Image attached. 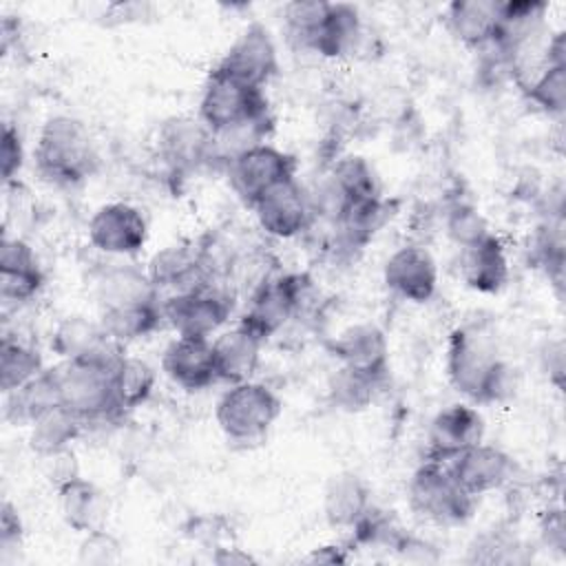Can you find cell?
<instances>
[{"label":"cell","instance_id":"277c9868","mask_svg":"<svg viewBox=\"0 0 566 566\" xmlns=\"http://www.w3.org/2000/svg\"><path fill=\"white\" fill-rule=\"evenodd\" d=\"M283 402L274 389L263 382L245 380L230 385L214 407L219 429L230 442H259L279 420Z\"/></svg>","mask_w":566,"mask_h":566},{"label":"cell","instance_id":"7bdbcfd3","mask_svg":"<svg viewBox=\"0 0 566 566\" xmlns=\"http://www.w3.org/2000/svg\"><path fill=\"white\" fill-rule=\"evenodd\" d=\"M391 548L396 551L398 557H402L405 562H413V564H433L440 557L438 548L431 542L416 537V535H407L402 531L394 539Z\"/></svg>","mask_w":566,"mask_h":566},{"label":"cell","instance_id":"ba28073f","mask_svg":"<svg viewBox=\"0 0 566 566\" xmlns=\"http://www.w3.org/2000/svg\"><path fill=\"white\" fill-rule=\"evenodd\" d=\"M164 321L177 336L210 338L217 334L232 312V301L210 283L177 292L161 303Z\"/></svg>","mask_w":566,"mask_h":566},{"label":"cell","instance_id":"7a4b0ae2","mask_svg":"<svg viewBox=\"0 0 566 566\" xmlns=\"http://www.w3.org/2000/svg\"><path fill=\"white\" fill-rule=\"evenodd\" d=\"M122 356V345L108 340L95 354L75 360H62L55 367L62 405L75 411L86 424L122 413L113 387V374Z\"/></svg>","mask_w":566,"mask_h":566},{"label":"cell","instance_id":"44dd1931","mask_svg":"<svg viewBox=\"0 0 566 566\" xmlns=\"http://www.w3.org/2000/svg\"><path fill=\"white\" fill-rule=\"evenodd\" d=\"M263 343L265 340L261 336H256L252 329H248L241 323L232 329L221 332L212 340L217 378L230 385L252 380L261 360Z\"/></svg>","mask_w":566,"mask_h":566},{"label":"cell","instance_id":"52a82bcc","mask_svg":"<svg viewBox=\"0 0 566 566\" xmlns=\"http://www.w3.org/2000/svg\"><path fill=\"white\" fill-rule=\"evenodd\" d=\"M296 159L294 155L272 146L259 144L228 164V179L237 197L245 206H254L272 188L296 179Z\"/></svg>","mask_w":566,"mask_h":566},{"label":"cell","instance_id":"ffe728a7","mask_svg":"<svg viewBox=\"0 0 566 566\" xmlns=\"http://www.w3.org/2000/svg\"><path fill=\"white\" fill-rule=\"evenodd\" d=\"M44 285L35 250L20 237L4 234L0 248V296L4 303H27Z\"/></svg>","mask_w":566,"mask_h":566},{"label":"cell","instance_id":"f6af8a7d","mask_svg":"<svg viewBox=\"0 0 566 566\" xmlns=\"http://www.w3.org/2000/svg\"><path fill=\"white\" fill-rule=\"evenodd\" d=\"M542 360H544V371L548 380L562 391L564 389V343L559 338L548 340V345L542 352Z\"/></svg>","mask_w":566,"mask_h":566},{"label":"cell","instance_id":"9c48e42d","mask_svg":"<svg viewBox=\"0 0 566 566\" xmlns=\"http://www.w3.org/2000/svg\"><path fill=\"white\" fill-rule=\"evenodd\" d=\"M88 241L104 254L133 256L148 241V221L133 203H104L88 219Z\"/></svg>","mask_w":566,"mask_h":566},{"label":"cell","instance_id":"6da1fadb","mask_svg":"<svg viewBox=\"0 0 566 566\" xmlns=\"http://www.w3.org/2000/svg\"><path fill=\"white\" fill-rule=\"evenodd\" d=\"M447 376L453 389L475 405L502 402L515 391V369L500 358L495 338L480 325L451 332Z\"/></svg>","mask_w":566,"mask_h":566},{"label":"cell","instance_id":"74e56055","mask_svg":"<svg viewBox=\"0 0 566 566\" xmlns=\"http://www.w3.org/2000/svg\"><path fill=\"white\" fill-rule=\"evenodd\" d=\"M524 93L544 113L562 115L566 111V64H544Z\"/></svg>","mask_w":566,"mask_h":566},{"label":"cell","instance_id":"b9f144b4","mask_svg":"<svg viewBox=\"0 0 566 566\" xmlns=\"http://www.w3.org/2000/svg\"><path fill=\"white\" fill-rule=\"evenodd\" d=\"M42 469H44V478L51 482V486L55 491L60 486H64L66 482L80 478V464H77V458L71 447L49 453V455H42Z\"/></svg>","mask_w":566,"mask_h":566},{"label":"cell","instance_id":"e575fe53","mask_svg":"<svg viewBox=\"0 0 566 566\" xmlns=\"http://www.w3.org/2000/svg\"><path fill=\"white\" fill-rule=\"evenodd\" d=\"M332 184L340 190L345 201L380 199V179L374 166L360 155L340 157L329 175Z\"/></svg>","mask_w":566,"mask_h":566},{"label":"cell","instance_id":"f546056e","mask_svg":"<svg viewBox=\"0 0 566 566\" xmlns=\"http://www.w3.org/2000/svg\"><path fill=\"white\" fill-rule=\"evenodd\" d=\"M97 301L104 307L159 301V290L148 279L146 270L135 265L106 268L97 279Z\"/></svg>","mask_w":566,"mask_h":566},{"label":"cell","instance_id":"c3c4849f","mask_svg":"<svg viewBox=\"0 0 566 566\" xmlns=\"http://www.w3.org/2000/svg\"><path fill=\"white\" fill-rule=\"evenodd\" d=\"M212 562L219 564V566H248V564H256V559L250 553H245L243 548H237V546H214Z\"/></svg>","mask_w":566,"mask_h":566},{"label":"cell","instance_id":"7dc6e473","mask_svg":"<svg viewBox=\"0 0 566 566\" xmlns=\"http://www.w3.org/2000/svg\"><path fill=\"white\" fill-rule=\"evenodd\" d=\"M542 535H544L548 546L559 548V551L564 548V544H566V524H564L562 511H546V515L542 520Z\"/></svg>","mask_w":566,"mask_h":566},{"label":"cell","instance_id":"484cf974","mask_svg":"<svg viewBox=\"0 0 566 566\" xmlns=\"http://www.w3.org/2000/svg\"><path fill=\"white\" fill-rule=\"evenodd\" d=\"M62 405L57 371L42 369L35 378L11 394H4V418L11 424H33L38 418Z\"/></svg>","mask_w":566,"mask_h":566},{"label":"cell","instance_id":"8992f818","mask_svg":"<svg viewBox=\"0 0 566 566\" xmlns=\"http://www.w3.org/2000/svg\"><path fill=\"white\" fill-rule=\"evenodd\" d=\"M265 115H270V106L263 88L248 86L217 69L210 71L199 99V122L210 133H221Z\"/></svg>","mask_w":566,"mask_h":566},{"label":"cell","instance_id":"d6a6232c","mask_svg":"<svg viewBox=\"0 0 566 566\" xmlns=\"http://www.w3.org/2000/svg\"><path fill=\"white\" fill-rule=\"evenodd\" d=\"M155 382H157V371L148 360L124 354L113 374L115 398L122 413L142 407L150 398Z\"/></svg>","mask_w":566,"mask_h":566},{"label":"cell","instance_id":"bcb514c9","mask_svg":"<svg viewBox=\"0 0 566 566\" xmlns=\"http://www.w3.org/2000/svg\"><path fill=\"white\" fill-rule=\"evenodd\" d=\"M148 11H150V7L142 4V2H115L104 11V24L113 27V24L137 22L139 18H146Z\"/></svg>","mask_w":566,"mask_h":566},{"label":"cell","instance_id":"ac0fdd59","mask_svg":"<svg viewBox=\"0 0 566 566\" xmlns=\"http://www.w3.org/2000/svg\"><path fill=\"white\" fill-rule=\"evenodd\" d=\"M157 148L172 170H192L212 161V133L192 117H170L157 130Z\"/></svg>","mask_w":566,"mask_h":566},{"label":"cell","instance_id":"8d00e7d4","mask_svg":"<svg viewBox=\"0 0 566 566\" xmlns=\"http://www.w3.org/2000/svg\"><path fill=\"white\" fill-rule=\"evenodd\" d=\"M329 11V2L323 0H294L283 7V24L298 46L310 49L321 31Z\"/></svg>","mask_w":566,"mask_h":566},{"label":"cell","instance_id":"83f0119b","mask_svg":"<svg viewBox=\"0 0 566 566\" xmlns=\"http://www.w3.org/2000/svg\"><path fill=\"white\" fill-rule=\"evenodd\" d=\"M363 42V20L354 4L329 2L327 18L316 33L310 51L323 57H345L354 55V51Z\"/></svg>","mask_w":566,"mask_h":566},{"label":"cell","instance_id":"2e32d148","mask_svg":"<svg viewBox=\"0 0 566 566\" xmlns=\"http://www.w3.org/2000/svg\"><path fill=\"white\" fill-rule=\"evenodd\" d=\"M296 316L294 296V274L268 276L261 285L250 292L248 310L239 321L256 336L268 340L279 329H283Z\"/></svg>","mask_w":566,"mask_h":566},{"label":"cell","instance_id":"60d3db41","mask_svg":"<svg viewBox=\"0 0 566 566\" xmlns=\"http://www.w3.org/2000/svg\"><path fill=\"white\" fill-rule=\"evenodd\" d=\"M22 164H24V146H22L20 130L7 122L0 139V172L4 184L15 181V175L20 172Z\"/></svg>","mask_w":566,"mask_h":566},{"label":"cell","instance_id":"7c38bea8","mask_svg":"<svg viewBox=\"0 0 566 566\" xmlns=\"http://www.w3.org/2000/svg\"><path fill=\"white\" fill-rule=\"evenodd\" d=\"M329 354L340 367L385 380L389 371V340L376 323H354L329 343Z\"/></svg>","mask_w":566,"mask_h":566},{"label":"cell","instance_id":"8fae6325","mask_svg":"<svg viewBox=\"0 0 566 566\" xmlns=\"http://www.w3.org/2000/svg\"><path fill=\"white\" fill-rule=\"evenodd\" d=\"M385 285L409 303H427L438 290V263L420 243H405L389 254L382 268Z\"/></svg>","mask_w":566,"mask_h":566},{"label":"cell","instance_id":"7402d4cb","mask_svg":"<svg viewBox=\"0 0 566 566\" xmlns=\"http://www.w3.org/2000/svg\"><path fill=\"white\" fill-rule=\"evenodd\" d=\"M546 11H548V4L537 0L500 2L497 31L491 46H495L500 53L511 57L524 46L533 44L542 35Z\"/></svg>","mask_w":566,"mask_h":566},{"label":"cell","instance_id":"836d02e7","mask_svg":"<svg viewBox=\"0 0 566 566\" xmlns=\"http://www.w3.org/2000/svg\"><path fill=\"white\" fill-rule=\"evenodd\" d=\"M44 369L42 356L35 347L27 345L20 338L2 336L0 343V389L2 394H11L31 378H35Z\"/></svg>","mask_w":566,"mask_h":566},{"label":"cell","instance_id":"681fc988","mask_svg":"<svg viewBox=\"0 0 566 566\" xmlns=\"http://www.w3.org/2000/svg\"><path fill=\"white\" fill-rule=\"evenodd\" d=\"M305 562H310V564H345L347 553L340 544H325V546L312 548V553L305 557Z\"/></svg>","mask_w":566,"mask_h":566},{"label":"cell","instance_id":"1f68e13d","mask_svg":"<svg viewBox=\"0 0 566 566\" xmlns=\"http://www.w3.org/2000/svg\"><path fill=\"white\" fill-rule=\"evenodd\" d=\"M84 424L86 422L75 411L60 405L31 424L29 447L40 458L62 451V449H69L71 442L82 433Z\"/></svg>","mask_w":566,"mask_h":566},{"label":"cell","instance_id":"ee69618b","mask_svg":"<svg viewBox=\"0 0 566 566\" xmlns=\"http://www.w3.org/2000/svg\"><path fill=\"white\" fill-rule=\"evenodd\" d=\"M22 539V520L18 515V509L4 500L0 506V548L2 553L15 548Z\"/></svg>","mask_w":566,"mask_h":566},{"label":"cell","instance_id":"5b68a950","mask_svg":"<svg viewBox=\"0 0 566 566\" xmlns=\"http://www.w3.org/2000/svg\"><path fill=\"white\" fill-rule=\"evenodd\" d=\"M409 506L416 515L436 524H462L473 515L475 500L451 475L447 462L424 460L407 486Z\"/></svg>","mask_w":566,"mask_h":566},{"label":"cell","instance_id":"4316f807","mask_svg":"<svg viewBox=\"0 0 566 566\" xmlns=\"http://www.w3.org/2000/svg\"><path fill=\"white\" fill-rule=\"evenodd\" d=\"M444 18L455 40L471 49H484L497 31L500 0H455L447 7Z\"/></svg>","mask_w":566,"mask_h":566},{"label":"cell","instance_id":"4fadbf2b","mask_svg":"<svg viewBox=\"0 0 566 566\" xmlns=\"http://www.w3.org/2000/svg\"><path fill=\"white\" fill-rule=\"evenodd\" d=\"M484 438V418L482 413L467 402H453L440 409L427 433V460L449 462L469 447L482 442Z\"/></svg>","mask_w":566,"mask_h":566},{"label":"cell","instance_id":"cb8c5ba5","mask_svg":"<svg viewBox=\"0 0 566 566\" xmlns=\"http://www.w3.org/2000/svg\"><path fill=\"white\" fill-rule=\"evenodd\" d=\"M371 506L367 482L352 471L336 473L323 491V515L334 528H352Z\"/></svg>","mask_w":566,"mask_h":566},{"label":"cell","instance_id":"d590c367","mask_svg":"<svg viewBox=\"0 0 566 566\" xmlns=\"http://www.w3.org/2000/svg\"><path fill=\"white\" fill-rule=\"evenodd\" d=\"M382 380H376L367 374L340 367L329 376L327 382V398L332 402V407L347 411V413H358L363 409H367L374 398H376V389L380 387Z\"/></svg>","mask_w":566,"mask_h":566},{"label":"cell","instance_id":"603a6c76","mask_svg":"<svg viewBox=\"0 0 566 566\" xmlns=\"http://www.w3.org/2000/svg\"><path fill=\"white\" fill-rule=\"evenodd\" d=\"M460 274L462 281L480 294L500 292L511 274L504 243L491 232L480 243L464 248L460 254Z\"/></svg>","mask_w":566,"mask_h":566},{"label":"cell","instance_id":"3957f363","mask_svg":"<svg viewBox=\"0 0 566 566\" xmlns=\"http://www.w3.org/2000/svg\"><path fill=\"white\" fill-rule=\"evenodd\" d=\"M99 155L86 124L71 115L49 117L38 135L35 168L57 186H77L95 175Z\"/></svg>","mask_w":566,"mask_h":566},{"label":"cell","instance_id":"e0dca14e","mask_svg":"<svg viewBox=\"0 0 566 566\" xmlns=\"http://www.w3.org/2000/svg\"><path fill=\"white\" fill-rule=\"evenodd\" d=\"M161 371L186 391H203L217 382V367L210 338L177 336L161 356Z\"/></svg>","mask_w":566,"mask_h":566},{"label":"cell","instance_id":"5bb4252c","mask_svg":"<svg viewBox=\"0 0 566 566\" xmlns=\"http://www.w3.org/2000/svg\"><path fill=\"white\" fill-rule=\"evenodd\" d=\"M259 228L274 239H294L303 234L312 223V203L296 179H290L268 195H263L254 206Z\"/></svg>","mask_w":566,"mask_h":566},{"label":"cell","instance_id":"30bf717a","mask_svg":"<svg viewBox=\"0 0 566 566\" xmlns=\"http://www.w3.org/2000/svg\"><path fill=\"white\" fill-rule=\"evenodd\" d=\"M214 69L248 86L263 88L279 71V55L268 27L250 22Z\"/></svg>","mask_w":566,"mask_h":566},{"label":"cell","instance_id":"9a60e30c","mask_svg":"<svg viewBox=\"0 0 566 566\" xmlns=\"http://www.w3.org/2000/svg\"><path fill=\"white\" fill-rule=\"evenodd\" d=\"M455 482L473 497L497 491L513 480V458L495 444L478 442L447 462Z\"/></svg>","mask_w":566,"mask_h":566},{"label":"cell","instance_id":"4dcf8cb0","mask_svg":"<svg viewBox=\"0 0 566 566\" xmlns=\"http://www.w3.org/2000/svg\"><path fill=\"white\" fill-rule=\"evenodd\" d=\"M111 338L104 334L99 321H88L86 316L73 314L62 318L51 334V349L62 360H75L95 354Z\"/></svg>","mask_w":566,"mask_h":566},{"label":"cell","instance_id":"d6986e66","mask_svg":"<svg viewBox=\"0 0 566 566\" xmlns=\"http://www.w3.org/2000/svg\"><path fill=\"white\" fill-rule=\"evenodd\" d=\"M146 274L157 290H175L177 294L208 283L210 270L203 248L195 243H172L150 256Z\"/></svg>","mask_w":566,"mask_h":566},{"label":"cell","instance_id":"f35d334b","mask_svg":"<svg viewBox=\"0 0 566 566\" xmlns=\"http://www.w3.org/2000/svg\"><path fill=\"white\" fill-rule=\"evenodd\" d=\"M444 232L460 248H471L491 234L482 212L467 201H455L444 212Z\"/></svg>","mask_w":566,"mask_h":566},{"label":"cell","instance_id":"ab89813d","mask_svg":"<svg viewBox=\"0 0 566 566\" xmlns=\"http://www.w3.org/2000/svg\"><path fill=\"white\" fill-rule=\"evenodd\" d=\"M119 555H122V544L117 542V537L111 535L106 528H97V531L84 533V539L77 551V562L91 564V566H106V564H115Z\"/></svg>","mask_w":566,"mask_h":566},{"label":"cell","instance_id":"d4e9b609","mask_svg":"<svg viewBox=\"0 0 566 566\" xmlns=\"http://www.w3.org/2000/svg\"><path fill=\"white\" fill-rule=\"evenodd\" d=\"M60 513L64 522L77 533H91L104 528L108 517L106 493L86 478H75L57 489Z\"/></svg>","mask_w":566,"mask_h":566},{"label":"cell","instance_id":"f1b7e54d","mask_svg":"<svg viewBox=\"0 0 566 566\" xmlns=\"http://www.w3.org/2000/svg\"><path fill=\"white\" fill-rule=\"evenodd\" d=\"M161 321H164V312L159 301L104 307L99 316V325L104 334L119 345L133 343L153 334L161 325Z\"/></svg>","mask_w":566,"mask_h":566}]
</instances>
